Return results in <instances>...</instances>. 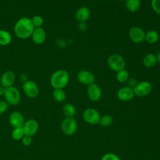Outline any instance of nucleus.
<instances>
[{"label":"nucleus","mask_w":160,"mask_h":160,"mask_svg":"<svg viewBox=\"0 0 160 160\" xmlns=\"http://www.w3.org/2000/svg\"><path fill=\"white\" fill-rule=\"evenodd\" d=\"M34 28L31 19L24 17L16 21L14 27V32L18 38L24 39L31 36Z\"/></svg>","instance_id":"1"},{"label":"nucleus","mask_w":160,"mask_h":160,"mask_svg":"<svg viewBox=\"0 0 160 160\" xmlns=\"http://www.w3.org/2000/svg\"><path fill=\"white\" fill-rule=\"evenodd\" d=\"M69 80L68 71L59 69L52 73L50 78V84L54 89H63L67 86Z\"/></svg>","instance_id":"2"},{"label":"nucleus","mask_w":160,"mask_h":160,"mask_svg":"<svg viewBox=\"0 0 160 160\" xmlns=\"http://www.w3.org/2000/svg\"><path fill=\"white\" fill-rule=\"evenodd\" d=\"M4 97L5 101L10 105H18L21 101V94L18 88L11 86L5 88Z\"/></svg>","instance_id":"3"},{"label":"nucleus","mask_w":160,"mask_h":160,"mask_svg":"<svg viewBox=\"0 0 160 160\" xmlns=\"http://www.w3.org/2000/svg\"><path fill=\"white\" fill-rule=\"evenodd\" d=\"M108 64L111 69L118 72L124 68L126 62L122 56L119 54H114L108 58Z\"/></svg>","instance_id":"4"},{"label":"nucleus","mask_w":160,"mask_h":160,"mask_svg":"<svg viewBox=\"0 0 160 160\" xmlns=\"http://www.w3.org/2000/svg\"><path fill=\"white\" fill-rule=\"evenodd\" d=\"M78 124L74 118H66L61 122V129L68 136L74 134L77 130Z\"/></svg>","instance_id":"5"},{"label":"nucleus","mask_w":160,"mask_h":160,"mask_svg":"<svg viewBox=\"0 0 160 160\" xmlns=\"http://www.w3.org/2000/svg\"><path fill=\"white\" fill-rule=\"evenodd\" d=\"M24 93L30 98H34L39 94V88L37 84L32 80H27L22 84Z\"/></svg>","instance_id":"6"},{"label":"nucleus","mask_w":160,"mask_h":160,"mask_svg":"<svg viewBox=\"0 0 160 160\" xmlns=\"http://www.w3.org/2000/svg\"><path fill=\"white\" fill-rule=\"evenodd\" d=\"M82 117L87 123L92 125L99 124L101 118L99 112L94 108H88L85 109Z\"/></svg>","instance_id":"7"},{"label":"nucleus","mask_w":160,"mask_h":160,"mask_svg":"<svg viewBox=\"0 0 160 160\" xmlns=\"http://www.w3.org/2000/svg\"><path fill=\"white\" fill-rule=\"evenodd\" d=\"M152 85L148 81H142L138 82L133 89L134 94L138 97H144L148 95L152 91Z\"/></svg>","instance_id":"8"},{"label":"nucleus","mask_w":160,"mask_h":160,"mask_svg":"<svg viewBox=\"0 0 160 160\" xmlns=\"http://www.w3.org/2000/svg\"><path fill=\"white\" fill-rule=\"evenodd\" d=\"M129 36L131 40L135 43H141L144 40L145 32L139 27H132L129 31Z\"/></svg>","instance_id":"9"},{"label":"nucleus","mask_w":160,"mask_h":160,"mask_svg":"<svg viewBox=\"0 0 160 160\" xmlns=\"http://www.w3.org/2000/svg\"><path fill=\"white\" fill-rule=\"evenodd\" d=\"M78 81L84 85H91L94 83L95 77L94 74L87 70H81L77 74Z\"/></svg>","instance_id":"10"},{"label":"nucleus","mask_w":160,"mask_h":160,"mask_svg":"<svg viewBox=\"0 0 160 160\" xmlns=\"http://www.w3.org/2000/svg\"><path fill=\"white\" fill-rule=\"evenodd\" d=\"M39 125L38 122L33 119H30L24 122L22 126V129L24 132V134L32 137L34 135L38 130Z\"/></svg>","instance_id":"11"},{"label":"nucleus","mask_w":160,"mask_h":160,"mask_svg":"<svg viewBox=\"0 0 160 160\" xmlns=\"http://www.w3.org/2000/svg\"><path fill=\"white\" fill-rule=\"evenodd\" d=\"M16 81V74L11 70L5 71L1 76L0 82L2 86L6 88L12 86Z\"/></svg>","instance_id":"12"},{"label":"nucleus","mask_w":160,"mask_h":160,"mask_svg":"<svg viewBox=\"0 0 160 160\" xmlns=\"http://www.w3.org/2000/svg\"><path fill=\"white\" fill-rule=\"evenodd\" d=\"M87 94L88 98L92 101H99L102 95V91L101 88L97 84L93 83L89 85L87 89Z\"/></svg>","instance_id":"13"},{"label":"nucleus","mask_w":160,"mask_h":160,"mask_svg":"<svg viewBox=\"0 0 160 160\" xmlns=\"http://www.w3.org/2000/svg\"><path fill=\"white\" fill-rule=\"evenodd\" d=\"M31 37L34 43L40 45L44 42L46 34L44 29L42 27H39L34 28Z\"/></svg>","instance_id":"14"},{"label":"nucleus","mask_w":160,"mask_h":160,"mask_svg":"<svg viewBox=\"0 0 160 160\" xmlns=\"http://www.w3.org/2000/svg\"><path fill=\"white\" fill-rule=\"evenodd\" d=\"M134 95L133 89L128 86L120 88L117 92L118 98L122 101H128L131 100L134 98Z\"/></svg>","instance_id":"15"},{"label":"nucleus","mask_w":160,"mask_h":160,"mask_svg":"<svg viewBox=\"0 0 160 160\" xmlns=\"http://www.w3.org/2000/svg\"><path fill=\"white\" fill-rule=\"evenodd\" d=\"M10 124L14 128H21L25 122L23 116L18 111L12 112L9 118Z\"/></svg>","instance_id":"16"},{"label":"nucleus","mask_w":160,"mask_h":160,"mask_svg":"<svg viewBox=\"0 0 160 160\" xmlns=\"http://www.w3.org/2000/svg\"><path fill=\"white\" fill-rule=\"evenodd\" d=\"M90 16L89 9L85 6H82L79 8L75 14L76 19L79 22H85Z\"/></svg>","instance_id":"17"},{"label":"nucleus","mask_w":160,"mask_h":160,"mask_svg":"<svg viewBox=\"0 0 160 160\" xmlns=\"http://www.w3.org/2000/svg\"><path fill=\"white\" fill-rule=\"evenodd\" d=\"M157 56L152 53H149L146 55L142 60V63L146 68H151L154 66L157 63Z\"/></svg>","instance_id":"18"},{"label":"nucleus","mask_w":160,"mask_h":160,"mask_svg":"<svg viewBox=\"0 0 160 160\" xmlns=\"http://www.w3.org/2000/svg\"><path fill=\"white\" fill-rule=\"evenodd\" d=\"M12 41V36L8 31L0 29V46H6Z\"/></svg>","instance_id":"19"},{"label":"nucleus","mask_w":160,"mask_h":160,"mask_svg":"<svg viewBox=\"0 0 160 160\" xmlns=\"http://www.w3.org/2000/svg\"><path fill=\"white\" fill-rule=\"evenodd\" d=\"M159 39V34L157 31L150 30L145 33L144 40L149 44H154Z\"/></svg>","instance_id":"20"},{"label":"nucleus","mask_w":160,"mask_h":160,"mask_svg":"<svg viewBox=\"0 0 160 160\" xmlns=\"http://www.w3.org/2000/svg\"><path fill=\"white\" fill-rule=\"evenodd\" d=\"M62 112L66 118H73L76 114V110L72 104L67 103L62 108Z\"/></svg>","instance_id":"21"},{"label":"nucleus","mask_w":160,"mask_h":160,"mask_svg":"<svg viewBox=\"0 0 160 160\" xmlns=\"http://www.w3.org/2000/svg\"><path fill=\"white\" fill-rule=\"evenodd\" d=\"M52 98L56 101L61 102L66 99V94L62 89H54L52 92Z\"/></svg>","instance_id":"22"},{"label":"nucleus","mask_w":160,"mask_h":160,"mask_svg":"<svg viewBox=\"0 0 160 160\" xmlns=\"http://www.w3.org/2000/svg\"><path fill=\"white\" fill-rule=\"evenodd\" d=\"M140 0H126L125 5L127 9L130 12L136 11L140 7Z\"/></svg>","instance_id":"23"},{"label":"nucleus","mask_w":160,"mask_h":160,"mask_svg":"<svg viewBox=\"0 0 160 160\" xmlns=\"http://www.w3.org/2000/svg\"><path fill=\"white\" fill-rule=\"evenodd\" d=\"M129 78V72L124 69L120 70L117 72L116 74V79L118 81L121 83H124L128 81Z\"/></svg>","instance_id":"24"},{"label":"nucleus","mask_w":160,"mask_h":160,"mask_svg":"<svg viewBox=\"0 0 160 160\" xmlns=\"http://www.w3.org/2000/svg\"><path fill=\"white\" fill-rule=\"evenodd\" d=\"M113 122V118L109 114H106L100 118L99 124L102 127H109Z\"/></svg>","instance_id":"25"},{"label":"nucleus","mask_w":160,"mask_h":160,"mask_svg":"<svg viewBox=\"0 0 160 160\" xmlns=\"http://www.w3.org/2000/svg\"><path fill=\"white\" fill-rule=\"evenodd\" d=\"M24 135L25 134H24V132L22 129V127L14 128L11 133L12 138L14 140H17V141L22 139V138L24 137Z\"/></svg>","instance_id":"26"},{"label":"nucleus","mask_w":160,"mask_h":160,"mask_svg":"<svg viewBox=\"0 0 160 160\" xmlns=\"http://www.w3.org/2000/svg\"><path fill=\"white\" fill-rule=\"evenodd\" d=\"M31 19L34 28L41 27L44 22V19L42 17L39 15H35Z\"/></svg>","instance_id":"27"},{"label":"nucleus","mask_w":160,"mask_h":160,"mask_svg":"<svg viewBox=\"0 0 160 160\" xmlns=\"http://www.w3.org/2000/svg\"><path fill=\"white\" fill-rule=\"evenodd\" d=\"M101 160H121L120 158L114 153H107L104 154Z\"/></svg>","instance_id":"28"},{"label":"nucleus","mask_w":160,"mask_h":160,"mask_svg":"<svg viewBox=\"0 0 160 160\" xmlns=\"http://www.w3.org/2000/svg\"><path fill=\"white\" fill-rule=\"evenodd\" d=\"M151 6L156 13L160 14V0H151Z\"/></svg>","instance_id":"29"},{"label":"nucleus","mask_w":160,"mask_h":160,"mask_svg":"<svg viewBox=\"0 0 160 160\" xmlns=\"http://www.w3.org/2000/svg\"><path fill=\"white\" fill-rule=\"evenodd\" d=\"M8 108L9 104L6 101H0V114L7 111Z\"/></svg>","instance_id":"30"},{"label":"nucleus","mask_w":160,"mask_h":160,"mask_svg":"<svg viewBox=\"0 0 160 160\" xmlns=\"http://www.w3.org/2000/svg\"><path fill=\"white\" fill-rule=\"evenodd\" d=\"M22 143L25 146H29L32 143V138L31 136L24 135L22 138Z\"/></svg>","instance_id":"31"},{"label":"nucleus","mask_w":160,"mask_h":160,"mask_svg":"<svg viewBox=\"0 0 160 160\" xmlns=\"http://www.w3.org/2000/svg\"><path fill=\"white\" fill-rule=\"evenodd\" d=\"M127 83H128V86L132 88V89H134L136 85L138 84V81L136 79L134 78H131L128 80L127 81Z\"/></svg>","instance_id":"32"},{"label":"nucleus","mask_w":160,"mask_h":160,"mask_svg":"<svg viewBox=\"0 0 160 160\" xmlns=\"http://www.w3.org/2000/svg\"><path fill=\"white\" fill-rule=\"evenodd\" d=\"M78 28H79V29L83 31V30L86 29L87 26H86V24L84 22H79V24L78 25Z\"/></svg>","instance_id":"33"},{"label":"nucleus","mask_w":160,"mask_h":160,"mask_svg":"<svg viewBox=\"0 0 160 160\" xmlns=\"http://www.w3.org/2000/svg\"><path fill=\"white\" fill-rule=\"evenodd\" d=\"M4 91H5V88H4L2 86H0V96H4Z\"/></svg>","instance_id":"34"},{"label":"nucleus","mask_w":160,"mask_h":160,"mask_svg":"<svg viewBox=\"0 0 160 160\" xmlns=\"http://www.w3.org/2000/svg\"><path fill=\"white\" fill-rule=\"evenodd\" d=\"M156 56H157V60L159 62V63L160 64V51L159 52V53L158 54V55Z\"/></svg>","instance_id":"35"},{"label":"nucleus","mask_w":160,"mask_h":160,"mask_svg":"<svg viewBox=\"0 0 160 160\" xmlns=\"http://www.w3.org/2000/svg\"><path fill=\"white\" fill-rule=\"evenodd\" d=\"M118 1H124L126 0H118Z\"/></svg>","instance_id":"36"}]
</instances>
